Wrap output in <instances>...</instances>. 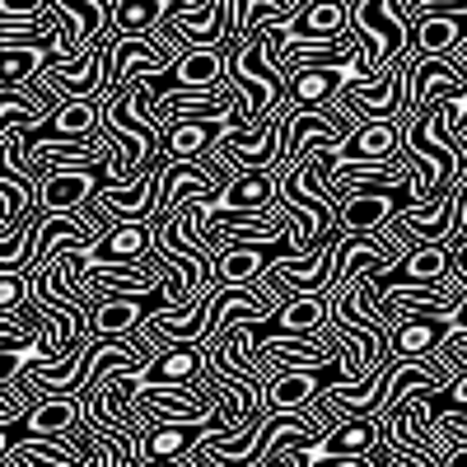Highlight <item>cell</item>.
Listing matches in <instances>:
<instances>
[{"label":"cell","instance_id":"cell-7","mask_svg":"<svg viewBox=\"0 0 467 467\" xmlns=\"http://www.w3.org/2000/svg\"><path fill=\"white\" fill-rule=\"evenodd\" d=\"M411 52L420 61H449L467 43V10H444V15H420L411 28Z\"/></svg>","mask_w":467,"mask_h":467},{"label":"cell","instance_id":"cell-6","mask_svg":"<svg viewBox=\"0 0 467 467\" xmlns=\"http://www.w3.org/2000/svg\"><path fill=\"white\" fill-rule=\"evenodd\" d=\"M234 131V117H197V122H173L164 127V160L169 164H202L220 150V140Z\"/></svg>","mask_w":467,"mask_h":467},{"label":"cell","instance_id":"cell-13","mask_svg":"<svg viewBox=\"0 0 467 467\" xmlns=\"http://www.w3.org/2000/svg\"><path fill=\"white\" fill-rule=\"evenodd\" d=\"M276 197H281V173H239L234 182L220 187V197L211 206L229 215H257L276 206Z\"/></svg>","mask_w":467,"mask_h":467},{"label":"cell","instance_id":"cell-5","mask_svg":"<svg viewBox=\"0 0 467 467\" xmlns=\"http://www.w3.org/2000/svg\"><path fill=\"white\" fill-rule=\"evenodd\" d=\"M467 94V75L449 61H420L407 57V117L420 108H444Z\"/></svg>","mask_w":467,"mask_h":467},{"label":"cell","instance_id":"cell-4","mask_svg":"<svg viewBox=\"0 0 467 467\" xmlns=\"http://www.w3.org/2000/svg\"><path fill=\"white\" fill-rule=\"evenodd\" d=\"M350 15L356 0H308L299 15L281 24V47H337L350 43Z\"/></svg>","mask_w":467,"mask_h":467},{"label":"cell","instance_id":"cell-19","mask_svg":"<svg viewBox=\"0 0 467 467\" xmlns=\"http://www.w3.org/2000/svg\"><path fill=\"white\" fill-rule=\"evenodd\" d=\"M440 467H467V444H458V449H444V453H440Z\"/></svg>","mask_w":467,"mask_h":467},{"label":"cell","instance_id":"cell-8","mask_svg":"<svg viewBox=\"0 0 467 467\" xmlns=\"http://www.w3.org/2000/svg\"><path fill=\"white\" fill-rule=\"evenodd\" d=\"M154 253V224H112L99 244L85 248V266H145Z\"/></svg>","mask_w":467,"mask_h":467},{"label":"cell","instance_id":"cell-9","mask_svg":"<svg viewBox=\"0 0 467 467\" xmlns=\"http://www.w3.org/2000/svg\"><path fill=\"white\" fill-rule=\"evenodd\" d=\"M453 276V248L449 244H416L393 271H374V281L383 285H449Z\"/></svg>","mask_w":467,"mask_h":467},{"label":"cell","instance_id":"cell-10","mask_svg":"<svg viewBox=\"0 0 467 467\" xmlns=\"http://www.w3.org/2000/svg\"><path fill=\"white\" fill-rule=\"evenodd\" d=\"M52 15H61L70 52L99 47L108 37V28H112V5L108 0H52Z\"/></svg>","mask_w":467,"mask_h":467},{"label":"cell","instance_id":"cell-18","mask_svg":"<svg viewBox=\"0 0 467 467\" xmlns=\"http://www.w3.org/2000/svg\"><path fill=\"white\" fill-rule=\"evenodd\" d=\"M52 52L43 47H0V89H28L43 75Z\"/></svg>","mask_w":467,"mask_h":467},{"label":"cell","instance_id":"cell-16","mask_svg":"<svg viewBox=\"0 0 467 467\" xmlns=\"http://www.w3.org/2000/svg\"><path fill=\"white\" fill-rule=\"evenodd\" d=\"M173 5L178 0H117L108 37H154V28L169 19Z\"/></svg>","mask_w":467,"mask_h":467},{"label":"cell","instance_id":"cell-11","mask_svg":"<svg viewBox=\"0 0 467 467\" xmlns=\"http://www.w3.org/2000/svg\"><path fill=\"white\" fill-rule=\"evenodd\" d=\"M206 374V346H192V341H173L154 356L145 369H136L140 388H164V383H202Z\"/></svg>","mask_w":467,"mask_h":467},{"label":"cell","instance_id":"cell-3","mask_svg":"<svg viewBox=\"0 0 467 467\" xmlns=\"http://www.w3.org/2000/svg\"><path fill=\"white\" fill-rule=\"evenodd\" d=\"M337 108L356 127H365V122H402V117H407V61L393 66L388 75H379V80L346 85Z\"/></svg>","mask_w":467,"mask_h":467},{"label":"cell","instance_id":"cell-15","mask_svg":"<svg viewBox=\"0 0 467 467\" xmlns=\"http://www.w3.org/2000/svg\"><path fill=\"white\" fill-rule=\"evenodd\" d=\"M164 299L150 295V299H103L89 318V337H136L145 327L150 314H160Z\"/></svg>","mask_w":467,"mask_h":467},{"label":"cell","instance_id":"cell-21","mask_svg":"<svg viewBox=\"0 0 467 467\" xmlns=\"http://www.w3.org/2000/svg\"><path fill=\"white\" fill-rule=\"evenodd\" d=\"M182 5H206V0H182Z\"/></svg>","mask_w":467,"mask_h":467},{"label":"cell","instance_id":"cell-20","mask_svg":"<svg viewBox=\"0 0 467 467\" xmlns=\"http://www.w3.org/2000/svg\"><path fill=\"white\" fill-rule=\"evenodd\" d=\"M458 117H467V94H462V99H458Z\"/></svg>","mask_w":467,"mask_h":467},{"label":"cell","instance_id":"cell-14","mask_svg":"<svg viewBox=\"0 0 467 467\" xmlns=\"http://www.w3.org/2000/svg\"><path fill=\"white\" fill-rule=\"evenodd\" d=\"M402 150H407L402 122H365L350 131L341 160L346 164H393V160H402Z\"/></svg>","mask_w":467,"mask_h":467},{"label":"cell","instance_id":"cell-17","mask_svg":"<svg viewBox=\"0 0 467 467\" xmlns=\"http://www.w3.org/2000/svg\"><path fill=\"white\" fill-rule=\"evenodd\" d=\"M299 10H304L299 0H234V33L229 37H253L271 24H285Z\"/></svg>","mask_w":467,"mask_h":467},{"label":"cell","instance_id":"cell-12","mask_svg":"<svg viewBox=\"0 0 467 467\" xmlns=\"http://www.w3.org/2000/svg\"><path fill=\"white\" fill-rule=\"evenodd\" d=\"M453 337V318H398L393 327V356L407 365H431L435 350Z\"/></svg>","mask_w":467,"mask_h":467},{"label":"cell","instance_id":"cell-1","mask_svg":"<svg viewBox=\"0 0 467 467\" xmlns=\"http://www.w3.org/2000/svg\"><path fill=\"white\" fill-rule=\"evenodd\" d=\"M350 33H356V43L365 52V66L374 75H388L393 66H402L407 52H411V33L393 15V0H356Z\"/></svg>","mask_w":467,"mask_h":467},{"label":"cell","instance_id":"cell-2","mask_svg":"<svg viewBox=\"0 0 467 467\" xmlns=\"http://www.w3.org/2000/svg\"><path fill=\"white\" fill-rule=\"evenodd\" d=\"M103 187H112L108 164H61L47 169L43 182H37V215H70V220H85V206L99 197ZM89 224V220H85ZM94 229V224H89ZM99 234V229H94Z\"/></svg>","mask_w":467,"mask_h":467}]
</instances>
